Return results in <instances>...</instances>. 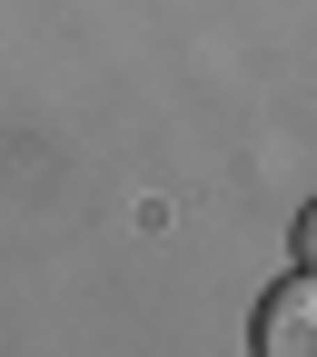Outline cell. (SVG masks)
<instances>
[{
	"label": "cell",
	"mask_w": 317,
	"mask_h": 357,
	"mask_svg": "<svg viewBox=\"0 0 317 357\" xmlns=\"http://www.w3.org/2000/svg\"><path fill=\"white\" fill-rule=\"evenodd\" d=\"M258 347L268 357H317V268H297V278H278L258 298Z\"/></svg>",
	"instance_id": "cell-1"
},
{
	"label": "cell",
	"mask_w": 317,
	"mask_h": 357,
	"mask_svg": "<svg viewBox=\"0 0 317 357\" xmlns=\"http://www.w3.org/2000/svg\"><path fill=\"white\" fill-rule=\"evenodd\" d=\"M297 268H317V199L297 208Z\"/></svg>",
	"instance_id": "cell-2"
}]
</instances>
